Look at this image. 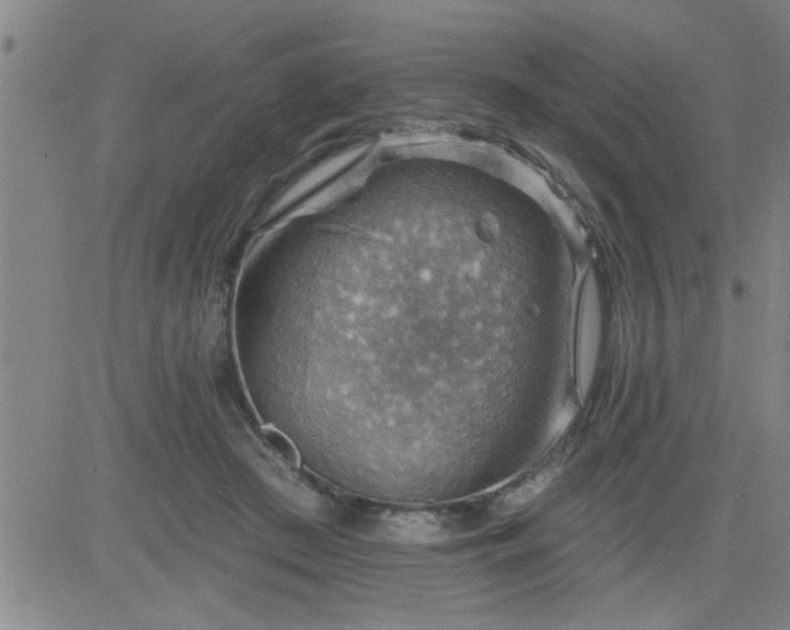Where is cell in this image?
<instances>
[{"instance_id":"6da1fadb","label":"cell","mask_w":790,"mask_h":630,"mask_svg":"<svg viewBox=\"0 0 790 630\" xmlns=\"http://www.w3.org/2000/svg\"><path fill=\"white\" fill-rule=\"evenodd\" d=\"M551 478L553 475L549 471H543L535 477L529 478L526 483L521 484L504 496L502 499L504 508L515 509L526 505L546 489L548 484L551 483Z\"/></svg>"},{"instance_id":"7a4b0ae2","label":"cell","mask_w":790,"mask_h":630,"mask_svg":"<svg viewBox=\"0 0 790 630\" xmlns=\"http://www.w3.org/2000/svg\"><path fill=\"white\" fill-rule=\"evenodd\" d=\"M573 419V410L565 408L558 414L555 420L553 423V434L558 435L563 433L565 428L569 425Z\"/></svg>"}]
</instances>
